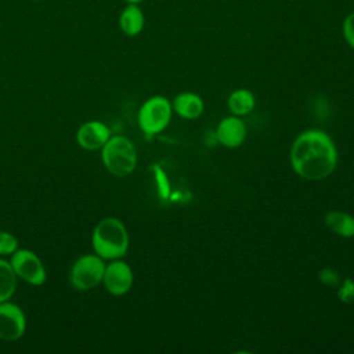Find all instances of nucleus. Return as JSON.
<instances>
[{
	"label": "nucleus",
	"mask_w": 354,
	"mask_h": 354,
	"mask_svg": "<svg viewBox=\"0 0 354 354\" xmlns=\"http://www.w3.org/2000/svg\"><path fill=\"white\" fill-rule=\"evenodd\" d=\"M126 3H136V4H140L141 1H144V0H124Z\"/></svg>",
	"instance_id": "nucleus-21"
},
{
	"label": "nucleus",
	"mask_w": 354,
	"mask_h": 354,
	"mask_svg": "<svg viewBox=\"0 0 354 354\" xmlns=\"http://www.w3.org/2000/svg\"><path fill=\"white\" fill-rule=\"evenodd\" d=\"M91 246L104 260L122 259L129 250V232L116 217L100 220L91 232Z\"/></svg>",
	"instance_id": "nucleus-2"
},
{
	"label": "nucleus",
	"mask_w": 354,
	"mask_h": 354,
	"mask_svg": "<svg viewBox=\"0 0 354 354\" xmlns=\"http://www.w3.org/2000/svg\"><path fill=\"white\" fill-rule=\"evenodd\" d=\"M18 249V239L14 234L0 230V256H11Z\"/></svg>",
	"instance_id": "nucleus-17"
},
{
	"label": "nucleus",
	"mask_w": 354,
	"mask_h": 354,
	"mask_svg": "<svg viewBox=\"0 0 354 354\" xmlns=\"http://www.w3.org/2000/svg\"><path fill=\"white\" fill-rule=\"evenodd\" d=\"M171 102L163 95H153L144 101L138 109V126L147 136L163 131L171 120Z\"/></svg>",
	"instance_id": "nucleus-5"
},
{
	"label": "nucleus",
	"mask_w": 354,
	"mask_h": 354,
	"mask_svg": "<svg viewBox=\"0 0 354 354\" xmlns=\"http://www.w3.org/2000/svg\"><path fill=\"white\" fill-rule=\"evenodd\" d=\"M318 278L319 281L324 283V285H328V286H335L339 283L340 281V277H339V272L335 271L333 268H329V267H325L319 271L318 274Z\"/></svg>",
	"instance_id": "nucleus-20"
},
{
	"label": "nucleus",
	"mask_w": 354,
	"mask_h": 354,
	"mask_svg": "<svg viewBox=\"0 0 354 354\" xmlns=\"http://www.w3.org/2000/svg\"><path fill=\"white\" fill-rule=\"evenodd\" d=\"M246 124L239 116L231 115L220 120L216 129V140L227 148H238L246 140Z\"/></svg>",
	"instance_id": "nucleus-10"
},
{
	"label": "nucleus",
	"mask_w": 354,
	"mask_h": 354,
	"mask_svg": "<svg viewBox=\"0 0 354 354\" xmlns=\"http://www.w3.org/2000/svg\"><path fill=\"white\" fill-rule=\"evenodd\" d=\"M145 17L142 10L136 3H127L119 15V28L126 36H137L142 32Z\"/></svg>",
	"instance_id": "nucleus-12"
},
{
	"label": "nucleus",
	"mask_w": 354,
	"mask_h": 354,
	"mask_svg": "<svg viewBox=\"0 0 354 354\" xmlns=\"http://www.w3.org/2000/svg\"><path fill=\"white\" fill-rule=\"evenodd\" d=\"M10 264L18 279L29 285L40 286L47 279V271L41 259L30 249L18 248L10 256Z\"/></svg>",
	"instance_id": "nucleus-6"
},
{
	"label": "nucleus",
	"mask_w": 354,
	"mask_h": 354,
	"mask_svg": "<svg viewBox=\"0 0 354 354\" xmlns=\"http://www.w3.org/2000/svg\"><path fill=\"white\" fill-rule=\"evenodd\" d=\"M256 105V100L252 91L246 88H238L234 90L227 100V106L230 112L235 116H243L253 111Z\"/></svg>",
	"instance_id": "nucleus-14"
},
{
	"label": "nucleus",
	"mask_w": 354,
	"mask_h": 354,
	"mask_svg": "<svg viewBox=\"0 0 354 354\" xmlns=\"http://www.w3.org/2000/svg\"><path fill=\"white\" fill-rule=\"evenodd\" d=\"M289 160L297 176L308 181H319L335 171L337 149L325 131L311 129L296 137L290 147Z\"/></svg>",
	"instance_id": "nucleus-1"
},
{
	"label": "nucleus",
	"mask_w": 354,
	"mask_h": 354,
	"mask_svg": "<svg viewBox=\"0 0 354 354\" xmlns=\"http://www.w3.org/2000/svg\"><path fill=\"white\" fill-rule=\"evenodd\" d=\"M26 332V315L24 310L10 301L0 303V339L14 342L21 339Z\"/></svg>",
	"instance_id": "nucleus-7"
},
{
	"label": "nucleus",
	"mask_w": 354,
	"mask_h": 354,
	"mask_svg": "<svg viewBox=\"0 0 354 354\" xmlns=\"http://www.w3.org/2000/svg\"><path fill=\"white\" fill-rule=\"evenodd\" d=\"M173 111L183 119H196L205 109L203 100L191 91L180 93L173 100Z\"/></svg>",
	"instance_id": "nucleus-11"
},
{
	"label": "nucleus",
	"mask_w": 354,
	"mask_h": 354,
	"mask_svg": "<svg viewBox=\"0 0 354 354\" xmlns=\"http://www.w3.org/2000/svg\"><path fill=\"white\" fill-rule=\"evenodd\" d=\"M111 129L100 120L84 122L76 131V142L86 151H98L111 137Z\"/></svg>",
	"instance_id": "nucleus-9"
},
{
	"label": "nucleus",
	"mask_w": 354,
	"mask_h": 354,
	"mask_svg": "<svg viewBox=\"0 0 354 354\" xmlns=\"http://www.w3.org/2000/svg\"><path fill=\"white\" fill-rule=\"evenodd\" d=\"M325 225L339 236H354V217L342 210H330L325 216Z\"/></svg>",
	"instance_id": "nucleus-13"
},
{
	"label": "nucleus",
	"mask_w": 354,
	"mask_h": 354,
	"mask_svg": "<svg viewBox=\"0 0 354 354\" xmlns=\"http://www.w3.org/2000/svg\"><path fill=\"white\" fill-rule=\"evenodd\" d=\"M342 33L346 43L354 50V11L344 18L342 25Z\"/></svg>",
	"instance_id": "nucleus-19"
},
{
	"label": "nucleus",
	"mask_w": 354,
	"mask_h": 354,
	"mask_svg": "<svg viewBox=\"0 0 354 354\" xmlns=\"http://www.w3.org/2000/svg\"><path fill=\"white\" fill-rule=\"evenodd\" d=\"M18 277L15 275L10 260L0 257V303L10 300L17 290Z\"/></svg>",
	"instance_id": "nucleus-15"
},
{
	"label": "nucleus",
	"mask_w": 354,
	"mask_h": 354,
	"mask_svg": "<svg viewBox=\"0 0 354 354\" xmlns=\"http://www.w3.org/2000/svg\"><path fill=\"white\" fill-rule=\"evenodd\" d=\"M152 171H153V177H155V181H156L159 196L162 199H167L169 195H170V183H169V178H167L166 173L163 171V169L159 165H153Z\"/></svg>",
	"instance_id": "nucleus-16"
},
{
	"label": "nucleus",
	"mask_w": 354,
	"mask_h": 354,
	"mask_svg": "<svg viewBox=\"0 0 354 354\" xmlns=\"http://www.w3.org/2000/svg\"><path fill=\"white\" fill-rule=\"evenodd\" d=\"M134 282V275L131 267L122 259L111 260L105 266L102 285L108 293L113 296L126 295Z\"/></svg>",
	"instance_id": "nucleus-8"
},
{
	"label": "nucleus",
	"mask_w": 354,
	"mask_h": 354,
	"mask_svg": "<svg viewBox=\"0 0 354 354\" xmlns=\"http://www.w3.org/2000/svg\"><path fill=\"white\" fill-rule=\"evenodd\" d=\"M105 266V260L95 253L82 254L71 267V285L79 292H87L97 288L102 283Z\"/></svg>",
	"instance_id": "nucleus-4"
},
{
	"label": "nucleus",
	"mask_w": 354,
	"mask_h": 354,
	"mask_svg": "<svg viewBox=\"0 0 354 354\" xmlns=\"http://www.w3.org/2000/svg\"><path fill=\"white\" fill-rule=\"evenodd\" d=\"M337 297L344 304H351L354 301V281L351 278H344L337 289Z\"/></svg>",
	"instance_id": "nucleus-18"
},
{
	"label": "nucleus",
	"mask_w": 354,
	"mask_h": 354,
	"mask_svg": "<svg viewBox=\"0 0 354 354\" xmlns=\"http://www.w3.org/2000/svg\"><path fill=\"white\" fill-rule=\"evenodd\" d=\"M101 151L105 169L115 177H126L136 169L137 149L124 136H111Z\"/></svg>",
	"instance_id": "nucleus-3"
},
{
	"label": "nucleus",
	"mask_w": 354,
	"mask_h": 354,
	"mask_svg": "<svg viewBox=\"0 0 354 354\" xmlns=\"http://www.w3.org/2000/svg\"><path fill=\"white\" fill-rule=\"evenodd\" d=\"M30 1H40V0H30Z\"/></svg>",
	"instance_id": "nucleus-22"
}]
</instances>
